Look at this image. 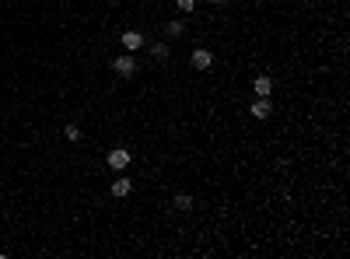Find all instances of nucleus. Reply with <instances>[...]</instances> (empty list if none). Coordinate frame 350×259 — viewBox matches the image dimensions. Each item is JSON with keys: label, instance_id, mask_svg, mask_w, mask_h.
Listing matches in <instances>:
<instances>
[{"label": "nucleus", "instance_id": "f257e3e1", "mask_svg": "<svg viewBox=\"0 0 350 259\" xmlns=\"http://www.w3.org/2000/svg\"><path fill=\"white\" fill-rule=\"evenodd\" d=\"M105 161H109V168H116V172H123V168H126V165L133 161V151H130V147H112Z\"/></svg>", "mask_w": 350, "mask_h": 259}, {"label": "nucleus", "instance_id": "f03ea898", "mask_svg": "<svg viewBox=\"0 0 350 259\" xmlns=\"http://www.w3.org/2000/svg\"><path fill=\"white\" fill-rule=\"evenodd\" d=\"M112 70H116L119 77H133V74H137V60H133V53H126V56H116V60H112Z\"/></svg>", "mask_w": 350, "mask_h": 259}, {"label": "nucleus", "instance_id": "7ed1b4c3", "mask_svg": "<svg viewBox=\"0 0 350 259\" xmlns=\"http://www.w3.org/2000/svg\"><path fill=\"white\" fill-rule=\"evenodd\" d=\"M119 42L126 46V53H133V49H140V46H144V35L130 28V32H123V35H119Z\"/></svg>", "mask_w": 350, "mask_h": 259}, {"label": "nucleus", "instance_id": "20e7f679", "mask_svg": "<svg viewBox=\"0 0 350 259\" xmlns=\"http://www.w3.org/2000/svg\"><path fill=\"white\" fill-rule=\"evenodd\" d=\"M270 112H273L270 98H256L252 102V116H256V119H270Z\"/></svg>", "mask_w": 350, "mask_h": 259}, {"label": "nucleus", "instance_id": "39448f33", "mask_svg": "<svg viewBox=\"0 0 350 259\" xmlns=\"http://www.w3.org/2000/svg\"><path fill=\"white\" fill-rule=\"evenodd\" d=\"M252 91L259 95V98H270V95H273V81L270 77H256L252 81Z\"/></svg>", "mask_w": 350, "mask_h": 259}, {"label": "nucleus", "instance_id": "423d86ee", "mask_svg": "<svg viewBox=\"0 0 350 259\" xmlns=\"http://www.w3.org/2000/svg\"><path fill=\"white\" fill-rule=\"evenodd\" d=\"M210 63H214L210 49H196V53H193V67H196V70H207Z\"/></svg>", "mask_w": 350, "mask_h": 259}, {"label": "nucleus", "instance_id": "0eeeda50", "mask_svg": "<svg viewBox=\"0 0 350 259\" xmlns=\"http://www.w3.org/2000/svg\"><path fill=\"white\" fill-rule=\"evenodd\" d=\"M130 189H133V182H130V179H116V182H112V196H130Z\"/></svg>", "mask_w": 350, "mask_h": 259}, {"label": "nucleus", "instance_id": "6e6552de", "mask_svg": "<svg viewBox=\"0 0 350 259\" xmlns=\"http://www.w3.org/2000/svg\"><path fill=\"white\" fill-rule=\"evenodd\" d=\"M172 207H175V210H189V207H193V196H189V193H175Z\"/></svg>", "mask_w": 350, "mask_h": 259}, {"label": "nucleus", "instance_id": "1a4fd4ad", "mask_svg": "<svg viewBox=\"0 0 350 259\" xmlns=\"http://www.w3.org/2000/svg\"><path fill=\"white\" fill-rule=\"evenodd\" d=\"M63 137H67V140H81V126L67 123V126H63Z\"/></svg>", "mask_w": 350, "mask_h": 259}, {"label": "nucleus", "instance_id": "9d476101", "mask_svg": "<svg viewBox=\"0 0 350 259\" xmlns=\"http://www.w3.org/2000/svg\"><path fill=\"white\" fill-rule=\"evenodd\" d=\"M151 53H154L158 60H168V46H165V42H154V46H151Z\"/></svg>", "mask_w": 350, "mask_h": 259}, {"label": "nucleus", "instance_id": "9b49d317", "mask_svg": "<svg viewBox=\"0 0 350 259\" xmlns=\"http://www.w3.org/2000/svg\"><path fill=\"white\" fill-rule=\"evenodd\" d=\"M182 32H186V25H182V21H172V25H168V35H182Z\"/></svg>", "mask_w": 350, "mask_h": 259}, {"label": "nucleus", "instance_id": "f8f14e48", "mask_svg": "<svg viewBox=\"0 0 350 259\" xmlns=\"http://www.w3.org/2000/svg\"><path fill=\"white\" fill-rule=\"evenodd\" d=\"M175 7H179V11H193L196 0H175Z\"/></svg>", "mask_w": 350, "mask_h": 259}, {"label": "nucleus", "instance_id": "ddd939ff", "mask_svg": "<svg viewBox=\"0 0 350 259\" xmlns=\"http://www.w3.org/2000/svg\"><path fill=\"white\" fill-rule=\"evenodd\" d=\"M210 4H224V0H210Z\"/></svg>", "mask_w": 350, "mask_h": 259}]
</instances>
